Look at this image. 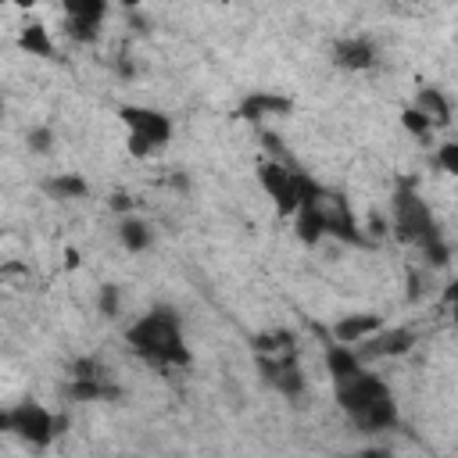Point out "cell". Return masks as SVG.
<instances>
[{"mask_svg":"<svg viewBox=\"0 0 458 458\" xmlns=\"http://www.w3.org/2000/svg\"><path fill=\"white\" fill-rule=\"evenodd\" d=\"M7 4H14V7H25V11H29V7H36V0H7Z\"/></svg>","mask_w":458,"mask_h":458,"instance_id":"603a6c76","label":"cell"},{"mask_svg":"<svg viewBox=\"0 0 458 458\" xmlns=\"http://www.w3.org/2000/svg\"><path fill=\"white\" fill-rule=\"evenodd\" d=\"M114 4H122V7H125V11H132V7H140V4H143V0H114Z\"/></svg>","mask_w":458,"mask_h":458,"instance_id":"7402d4cb","label":"cell"},{"mask_svg":"<svg viewBox=\"0 0 458 458\" xmlns=\"http://www.w3.org/2000/svg\"><path fill=\"white\" fill-rule=\"evenodd\" d=\"M97 304H100V315L114 318V315L122 311V290H118L114 283H104L100 293H97Z\"/></svg>","mask_w":458,"mask_h":458,"instance_id":"d6986e66","label":"cell"},{"mask_svg":"<svg viewBox=\"0 0 458 458\" xmlns=\"http://www.w3.org/2000/svg\"><path fill=\"white\" fill-rule=\"evenodd\" d=\"M25 143H29V150H36V154H47V150L54 147V132H50L47 125H39V129H29Z\"/></svg>","mask_w":458,"mask_h":458,"instance_id":"44dd1931","label":"cell"},{"mask_svg":"<svg viewBox=\"0 0 458 458\" xmlns=\"http://www.w3.org/2000/svg\"><path fill=\"white\" fill-rule=\"evenodd\" d=\"M258 182L268 193V200L276 204L279 215H293L301 204V172L293 165H286V157H272L258 165Z\"/></svg>","mask_w":458,"mask_h":458,"instance_id":"8992f818","label":"cell"},{"mask_svg":"<svg viewBox=\"0 0 458 458\" xmlns=\"http://www.w3.org/2000/svg\"><path fill=\"white\" fill-rule=\"evenodd\" d=\"M333 61L340 68H347V72H365V68L376 64V43L369 36H347V39L336 43Z\"/></svg>","mask_w":458,"mask_h":458,"instance_id":"30bf717a","label":"cell"},{"mask_svg":"<svg viewBox=\"0 0 458 458\" xmlns=\"http://www.w3.org/2000/svg\"><path fill=\"white\" fill-rule=\"evenodd\" d=\"M125 344L136 358L157 365V369H182L190 365V347L179 326V315L172 308H154L147 315H140L136 322H129L125 329Z\"/></svg>","mask_w":458,"mask_h":458,"instance_id":"7a4b0ae2","label":"cell"},{"mask_svg":"<svg viewBox=\"0 0 458 458\" xmlns=\"http://www.w3.org/2000/svg\"><path fill=\"white\" fill-rule=\"evenodd\" d=\"M118 122L125 125V136H129V154L132 157H150L157 150H165L172 143V118L157 107H147V104H125L118 107Z\"/></svg>","mask_w":458,"mask_h":458,"instance_id":"3957f363","label":"cell"},{"mask_svg":"<svg viewBox=\"0 0 458 458\" xmlns=\"http://www.w3.org/2000/svg\"><path fill=\"white\" fill-rule=\"evenodd\" d=\"M64 29L75 39H97L107 18V0H61Z\"/></svg>","mask_w":458,"mask_h":458,"instance_id":"ba28073f","label":"cell"},{"mask_svg":"<svg viewBox=\"0 0 458 458\" xmlns=\"http://www.w3.org/2000/svg\"><path fill=\"white\" fill-rule=\"evenodd\" d=\"M261 376L283 397H301L304 394V372H301V361L293 358V351L261 354Z\"/></svg>","mask_w":458,"mask_h":458,"instance_id":"52a82bcc","label":"cell"},{"mask_svg":"<svg viewBox=\"0 0 458 458\" xmlns=\"http://www.w3.org/2000/svg\"><path fill=\"white\" fill-rule=\"evenodd\" d=\"M358 369H365L361 354H358L351 344H336V340H329V347H326V372H329V379L354 376Z\"/></svg>","mask_w":458,"mask_h":458,"instance_id":"7c38bea8","label":"cell"},{"mask_svg":"<svg viewBox=\"0 0 458 458\" xmlns=\"http://www.w3.org/2000/svg\"><path fill=\"white\" fill-rule=\"evenodd\" d=\"M290 111V100L286 97H272V93H250L243 104H240V114L258 122L265 114H286Z\"/></svg>","mask_w":458,"mask_h":458,"instance_id":"9a60e30c","label":"cell"},{"mask_svg":"<svg viewBox=\"0 0 458 458\" xmlns=\"http://www.w3.org/2000/svg\"><path fill=\"white\" fill-rule=\"evenodd\" d=\"M401 125H404L411 136H429V132H433V122H429V118H426V114H422L415 104L401 111Z\"/></svg>","mask_w":458,"mask_h":458,"instance_id":"ac0fdd59","label":"cell"},{"mask_svg":"<svg viewBox=\"0 0 458 458\" xmlns=\"http://www.w3.org/2000/svg\"><path fill=\"white\" fill-rule=\"evenodd\" d=\"M379 326H383L379 315H372V311H354V315L336 318V326H333V340H336V344H351V347H358V344L369 340Z\"/></svg>","mask_w":458,"mask_h":458,"instance_id":"8fae6325","label":"cell"},{"mask_svg":"<svg viewBox=\"0 0 458 458\" xmlns=\"http://www.w3.org/2000/svg\"><path fill=\"white\" fill-rule=\"evenodd\" d=\"M411 344H415V333L411 329H376L369 340H361L354 351L361 354V361H369V358H397V354H404V351H411Z\"/></svg>","mask_w":458,"mask_h":458,"instance_id":"9c48e42d","label":"cell"},{"mask_svg":"<svg viewBox=\"0 0 458 458\" xmlns=\"http://www.w3.org/2000/svg\"><path fill=\"white\" fill-rule=\"evenodd\" d=\"M118 243H122L129 254H143V250H150L154 233H150V225H147L143 218L125 215V218L118 222Z\"/></svg>","mask_w":458,"mask_h":458,"instance_id":"4fadbf2b","label":"cell"},{"mask_svg":"<svg viewBox=\"0 0 458 458\" xmlns=\"http://www.w3.org/2000/svg\"><path fill=\"white\" fill-rule=\"evenodd\" d=\"M0 118H4V97H0Z\"/></svg>","mask_w":458,"mask_h":458,"instance_id":"cb8c5ba5","label":"cell"},{"mask_svg":"<svg viewBox=\"0 0 458 458\" xmlns=\"http://www.w3.org/2000/svg\"><path fill=\"white\" fill-rule=\"evenodd\" d=\"M333 397L340 411L361 429V433H383L397 426V401L383 376H376L369 365L354 376L333 379Z\"/></svg>","mask_w":458,"mask_h":458,"instance_id":"6da1fadb","label":"cell"},{"mask_svg":"<svg viewBox=\"0 0 458 458\" xmlns=\"http://www.w3.org/2000/svg\"><path fill=\"white\" fill-rule=\"evenodd\" d=\"M18 47H21L29 57H50V54H54L50 29H47V25H39V21H29V25L18 32Z\"/></svg>","mask_w":458,"mask_h":458,"instance_id":"2e32d148","label":"cell"},{"mask_svg":"<svg viewBox=\"0 0 458 458\" xmlns=\"http://www.w3.org/2000/svg\"><path fill=\"white\" fill-rule=\"evenodd\" d=\"M61 426H64V415H54L39 401H21L0 411V433H14L29 447H47L57 433H64Z\"/></svg>","mask_w":458,"mask_h":458,"instance_id":"277c9868","label":"cell"},{"mask_svg":"<svg viewBox=\"0 0 458 458\" xmlns=\"http://www.w3.org/2000/svg\"><path fill=\"white\" fill-rule=\"evenodd\" d=\"M390 218H394V233L404 243H415V247H422L433 233H440L433 215H429V204L419 197V190L411 182L397 186V193L390 200Z\"/></svg>","mask_w":458,"mask_h":458,"instance_id":"5b68a950","label":"cell"},{"mask_svg":"<svg viewBox=\"0 0 458 458\" xmlns=\"http://www.w3.org/2000/svg\"><path fill=\"white\" fill-rule=\"evenodd\" d=\"M415 107L433 122V129L437 125H451V100L437 86H422L419 97H415Z\"/></svg>","mask_w":458,"mask_h":458,"instance_id":"5bb4252c","label":"cell"},{"mask_svg":"<svg viewBox=\"0 0 458 458\" xmlns=\"http://www.w3.org/2000/svg\"><path fill=\"white\" fill-rule=\"evenodd\" d=\"M437 168L444 175H458V143H440L437 147Z\"/></svg>","mask_w":458,"mask_h":458,"instance_id":"ffe728a7","label":"cell"},{"mask_svg":"<svg viewBox=\"0 0 458 458\" xmlns=\"http://www.w3.org/2000/svg\"><path fill=\"white\" fill-rule=\"evenodd\" d=\"M47 193L57 197V200H82L89 193V182L82 175H75V172H64V175L47 179Z\"/></svg>","mask_w":458,"mask_h":458,"instance_id":"e0dca14e","label":"cell"}]
</instances>
